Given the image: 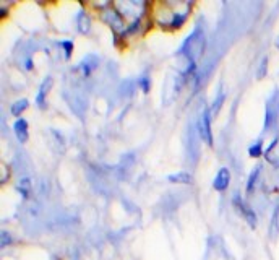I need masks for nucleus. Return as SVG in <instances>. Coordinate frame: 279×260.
Instances as JSON below:
<instances>
[{
	"label": "nucleus",
	"instance_id": "6",
	"mask_svg": "<svg viewBox=\"0 0 279 260\" xmlns=\"http://www.w3.org/2000/svg\"><path fill=\"white\" fill-rule=\"evenodd\" d=\"M51 85H52V78L51 76H47V78L41 83L39 91L36 93V104L39 106V108H46V96L51 90Z\"/></svg>",
	"mask_w": 279,
	"mask_h": 260
},
{
	"label": "nucleus",
	"instance_id": "2",
	"mask_svg": "<svg viewBox=\"0 0 279 260\" xmlns=\"http://www.w3.org/2000/svg\"><path fill=\"white\" fill-rule=\"evenodd\" d=\"M200 133L201 138H203L208 145H213V132H211V115H209V109H205L203 114H201L200 119Z\"/></svg>",
	"mask_w": 279,
	"mask_h": 260
},
{
	"label": "nucleus",
	"instance_id": "7",
	"mask_svg": "<svg viewBox=\"0 0 279 260\" xmlns=\"http://www.w3.org/2000/svg\"><path fill=\"white\" fill-rule=\"evenodd\" d=\"M235 204L239 205V208H240V211H242V215L247 218V221H248V223H250V226H252V228H255L256 226V216H255V213H253V211L252 210H250L245 204H242V202H240L239 200V197L235 198Z\"/></svg>",
	"mask_w": 279,
	"mask_h": 260
},
{
	"label": "nucleus",
	"instance_id": "5",
	"mask_svg": "<svg viewBox=\"0 0 279 260\" xmlns=\"http://www.w3.org/2000/svg\"><path fill=\"white\" fill-rule=\"evenodd\" d=\"M98 65H99V57L96 55V54H90V55H86L84 59H83V62L80 64L81 72H83V75H84V76L91 75V72H93Z\"/></svg>",
	"mask_w": 279,
	"mask_h": 260
},
{
	"label": "nucleus",
	"instance_id": "9",
	"mask_svg": "<svg viewBox=\"0 0 279 260\" xmlns=\"http://www.w3.org/2000/svg\"><path fill=\"white\" fill-rule=\"evenodd\" d=\"M76 23H78V30L81 33H88L90 31V18L83 10L78 13V16H76Z\"/></svg>",
	"mask_w": 279,
	"mask_h": 260
},
{
	"label": "nucleus",
	"instance_id": "13",
	"mask_svg": "<svg viewBox=\"0 0 279 260\" xmlns=\"http://www.w3.org/2000/svg\"><path fill=\"white\" fill-rule=\"evenodd\" d=\"M60 47L63 49L67 59H70V55H72V52H73V41H70V39H63V41H60Z\"/></svg>",
	"mask_w": 279,
	"mask_h": 260
},
{
	"label": "nucleus",
	"instance_id": "11",
	"mask_svg": "<svg viewBox=\"0 0 279 260\" xmlns=\"http://www.w3.org/2000/svg\"><path fill=\"white\" fill-rule=\"evenodd\" d=\"M262 153H263V142L262 140L252 143V145H250V148H248V155L252 156V158L262 156Z\"/></svg>",
	"mask_w": 279,
	"mask_h": 260
},
{
	"label": "nucleus",
	"instance_id": "12",
	"mask_svg": "<svg viewBox=\"0 0 279 260\" xmlns=\"http://www.w3.org/2000/svg\"><path fill=\"white\" fill-rule=\"evenodd\" d=\"M258 176H260V168H255V169L252 171V174H250V177H248V184H247V190H248V192H252V190H253V187H255V184H256Z\"/></svg>",
	"mask_w": 279,
	"mask_h": 260
},
{
	"label": "nucleus",
	"instance_id": "10",
	"mask_svg": "<svg viewBox=\"0 0 279 260\" xmlns=\"http://www.w3.org/2000/svg\"><path fill=\"white\" fill-rule=\"evenodd\" d=\"M28 104H30V103H28V99H18L15 104H12V108H10V112L15 115V117H18V115H22L23 114V111H26L28 109Z\"/></svg>",
	"mask_w": 279,
	"mask_h": 260
},
{
	"label": "nucleus",
	"instance_id": "1",
	"mask_svg": "<svg viewBox=\"0 0 279 260\" xmlns=\"http://www.w3.org/2000/svg\"><path fill=\"white\" fill-rule=\"evenodd\" d=\"M102 16H104V20L108 22L115 31H125V28H123V18H122V13L117 10V8H108V10H104L102 12Z\"/></svg>",
	"mask_w": 279,
	"mask_h": 260
},
{
	"label": "nucleus",
	"instance_id": "15",
	"mask_svg": "<svg viewBox=\"0 0 279 260\" xmlns=\"http://www.w3.org/2000/svg\"><path fill=\"white\" fill-rule=\"evenodd\" d=\"M277 47H279V41H277Z\"/></svg>",
	"mask_w": 279,
	"mask_h": 260
},
{
	"label": "nucleus",
	"instance_id": "14",
	"mask_svg": "<svg viewBox=\"0 0 279 260\" xmlns=\"http://www.w3.org/2000/svg\"><path fill=\"white\" fill-rule=\"evenodd\" d=\"M138 85H140V88L145 91V93H148L149 91V85H151V80L148 78V75H143L141 78L138 80Z\"/></svg>",
	"mask_w": 279,
	"mask_h": 260
},
{
	"label": "nucleus",
	"instance_id": "8",
	"mask_svg": "<svg viewBox=\"0 0 279 260\" xmlns=\"http://www.w3.org/2000/svg\"><path fill=\"white\" fill-rule=\"evenodd\" d=\"M167 181L174 182V184H190L191 176L188 174V172H185V171H180V172H176V174H169Z\"/></svg>",
	"mask_w": 279,
	"mask_h": 260
},
{
	"label": "nucleus",
	"instance_id": "3",
	"mask_svg": "<svg viewBox=\"0 0 279 260\" xmlns=\"http://www.w3.org/2000/svg\"><path fill=\"white\" fill-rule=\"evenodd\" d=\"M229 182H230V172H229V169L227 168H221L218 171V174L214 176L213 187L218 192H224L229 187Z\"/></svg>",
	"mask_w": 279,
	"mask_h": 260
},
{
	"label": "nucleus",
	"instance_id": "4",
	"mask_svg": "<svg viewBox=\"0 0 279 260\" xmlns=\"http://www.w3.org/2000/svg\"><path fill=\"white\" fill-rule=\"evenodd\" d=\"M13 132H15L18 142L25 143L28 140V137H30V125H28V121L22 119V117L16 119L15 124H13Z\"/></svg>",
	"mask_w": 279,
	"mask_h": 260
}]
</instances>
